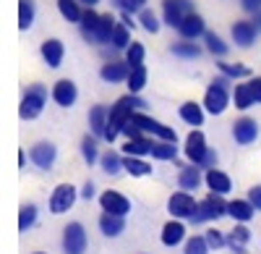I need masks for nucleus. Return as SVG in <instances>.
Here are the masks:
<instances>
[{
    "mask_svg": "<svg viewBox=\"0 0 261 254\" xmlns=\"http://www.w3.org/2000/svg\"><path fill=\"white\" fill-rule=\"evenodd\" d=\"M248 199H251V204H253L256 210H261V183L248 189Z\"/></svg>",
    "mask_w": 261,
    "mask_h": 254,
    "instance_id": "09e8293b",
    "label": "nucleus"
},
{
    "mask_svg": "<svg viewBox=\"0 0 261 254\" xmlns=\"http://www.w3.org/2000/svg\"><path fill=\"white\" fill-rule=\"evenodd\" d=\"M201 183H204V171L199 165H193V163H188V165H183L180 168V173H178V189H183V192H196V189H201Z\"/></svg>",
    "mask_w": 261,
    "mask_h": 254,
    "instance_id": "f3484780",
    "label": "nucleus"
},
{
    "mask_svg": "<svg viewBox=\"0 0 261 254\" xmlns=\"http://www.w3.org/2000/svg\"><path fill=\"white\" fill-rule=\"evenodd\" d=\"M241 8L246 13H256V11H261V0H241Z\"/></svg>",
    "mask_w": 261,
    "mask_h": 254,
    "instance_id": "3c124183",
    "label": "nucleus"
},
{
    "mask_svg": "<svg viewBox=\"0 0 261 254\" xmlns=\"http://www.w3.org/2000/svg\"><path fill=\"white\" fill-rule=\"evenodd\" d=\"M128 74H130V66H128V60H107L105 66L99 68V79L105 84H123L128 81Z\"/></svg>",
    "mask_w": 261,
    "mask_h": 254,
    "instance_id": "ddd939ff",
    "label": "nucleus"
},
{
    "mask_svg": "<svg viewBox=\"0 0 261 254\" xmlns=\"http://www.w3.org/2000/svg\"><path fill=\"white\" fill-rule=\"evenodd\" d=\"M99 18H102V13H97L94 8H89V6L84 8V16H81V21H79V29H81V37L89 42V45H97V27H99Z\"/></svg>",
    "mask_w": 261,
    "mask_h": 254,
    "instance_id": "aec40b11",
    "label": "nucleus"
},
{
    "mask_svg": "<svg viewBox=\"0 0 261 254\" xmlns=\"http://www.w3.org/2000/svg\"><path fill=\"white\" fill-rule=\"evenodd\" d=\"M81 6H84L81 0H58V11H60V16L68 21V24H79L81 21V16H84Z\"/></svg>",
    "mask_w": 261,
    "mask_h": 254,
    "instance_id": "7c9ffc66",
    "label": "nucleus"
},
{
    "mask_svg": "<svg viewBox=\"0 0 261 254\" xmlns=\"http://www.w3.org/2000/svg\"><path fill=\"white\" fill-rule=\"evenodd\" d=\"M232 139L241 144V147L253 144V142L258 139V123H256L253 118H248V116L238 118V121L232 123Z\"/></svg>",
    "mask_w": 261,
    "mask_h": 254,
    "instance_id": "f8f14e48",
    "label": "nucleus"
},
{
    "mask_svg": "<svg viewBox=\"0 0 261 254\" xmlns=\"http://www.w3.org/2000/svg\"><path fill=\"white\" fill-rule=\"evenodd\" d=\"M146 58V48L141 45V42H130L128 50H125V60H128V66H141Z\"/></svg>",
    "mask_w": 261,
    "mask_h": 254,
    "instance_id": "c03bdc74",
    "label": "nucleus"
},
{
    "mask_svg": "<svg viewBox=\"0 0 261 254\" xmlns=\"http://www.w3.org/2000/svg\"><path fill=\"white\" fill-rule=\"evenodd\" d=\"M209 251H212V246H209L206 236H191L183 244V254H209Z\"/></svg>",
    "mask_w": 261,
    "mask_h": 254,
    "instance_id": "37998d69",
    "label": "nucleus"
},
{
    "mask_svg": "<svg viewBox=\"0 0 261 254\" xmlns=\"http://www.w3.org/2000/svg\"><path fill=\"white\" fill-rule=\"evenodd\" d=\"M217 68H220V74L230 76L232 81H235V79H248V76H251V68H248V66H243V63H225L222 58H220V63H217Z\"/></svg>",
    "mask_w": 261,
    "mask_h": 254,
    "instance_id": "58836bf2",
    "label": "nucleus"
},
{
    "mask_svg": "<svg viewBox=\"0 0 261 254\" xmlns=\"http://www.w3.org/2000/svg\"><path fill=\"white\" fill-rule=\"evenodd\" d=\"M50 97L55 100V105H60V108H73L76 100H79V87L71 79H60V81L53 84Z\"/></svg>",
    "mask_w": 261,
    "mask_h": 254,
    "instance_id": "9b49d317",
    "label": "nucleus"
},
{
    "mask_svg": "<svg viewBox=\"0 0 261 254\" xmlns=\"http://www.w3.org/2000/svg\"><path fill=\"white\" fill-rule=\"evenodd\" d=\"M204 113H206V108H204V105H199V102H193V100L183 102L180 108H178L180 121H186L188 126H204Z\"/></svg>",
    "mask_w": 261,
    "mask_h": 254,
    "instance_id": "bb28decb",
    "label": "nucleus"
},
{
    "mask_svg": "<svg viewBox=\"0 0 261 254\" xmlns=\"http://www.w3.org/2000/svg\"><path fill=\"white\" fill-rule=\"evenodd\" d=\"M146 79H149V74H146V66L141 63V66H130V74H128V92L130 95H139L144 87H146Z\"/></svg>",
    "mask_w": 261,
    "mask_h": 254,
    "instance_id": "c9c22d12",
    "label": "nucleus"
},
{
    "mask_svg": "<svg viewBox=\"0 0 261 254\" xmlns=\"http://www.w3.org/2000/svg\"><path fill=\"white\" fill-rule=\"evenodd\" d=\"M89 246V236L81 223H68L63 228V251L65 254H84Z\"/></svg>",
    "mask_w": 261,
    "mask_h": 254,
    "instance_id": "0eeeda50",
    "label": "nucleus"
},
{
    "mask_svg": "<svg viewBox=\"0 0 261 254\" xmlns=\"http://www.w3.org/2000/svg\"><path fill=\"white\" fill-rule=\"evenodd\" d=\"M230 34H232V42L238 48L248 50V48H253V42L258 37V29L253 27V21H235V24L230 27Z\"/></svg>",
    "mask_w": 261,
    "mask_h": 254,
    "instance_id": "2eb2a0df",
    "label": "nucleus"
},
{
    "mask_svg": "<svg viewBox=\"0 0 261 254\" xmlns=\"http://www.w3.org/2000/svg\"><path fill=\"white\" fill-rule=\"evenodd\" d=\"M175 32L180 34V39H199V37L206 34V21L193 11V13H188V16L180 21V27H178Z\"/></svg>",
    "mask_w": 261,
    "mask_h": 254,
    "instance_id": "a211bd4d",
    "label": "nucleus"
},
{
    "mask_svg": "<svg viewBox=\"0 0 261 254\" xmlns=\"http://www.w3.org/2000/svg\"><path fill=\"white\" fill-rule=\"evenodd\" d=\"M115 16L113 13H102L99 18V27H97V45L105 48V45H110V39H113V32H115Z\"/></svg>",
    "mask_w": 261,
    "mask_h": 254,
    "instance_id": "2f4dec72",
    "label": "nucleus"
},
{
    "mask_svg": "<svg viewBox=\"0 0 261 254\" xmlns=\"http://www.w3.org/2000/svg\"><path fill=\"white\" fill-rule=\"evenodd\" d=\"M227 204H230V202H225V197H222V194L209 192V197H204V199L199 202V210H196V215H193L188 223L201 225V223L220 220V218H225V215H227Z\"/></svg>",
    "mask_w": 261,
    "mask_h": 254,
    "instance_id": "7ed1b4c3",
    "label": "nucleus"
},
{
    "mask_svg": "<svg viewBox=\"0 0 261 254\" xmlns=\"http://www.w3.org/2000/svg\"><path fill=\"white\" fill-rule=\"evenodd\" d=\"M160 239H162V244H165L167 249L186 244V225H183V220H178V218H175V220L165 223V225H162V234H160Z\"/></svg>",
    "mask_w": 261,
    "mask_h": 254,
    "instance_id": "412c9836",
    "label": "nucleus"
},
{
    "mask_svg": "<svg viewBox=\"0 0 261 254\" xmlns=\"http://www.w3.org/2000/svg\"><path fill=\"white\" fill-rule=\"evenodd\" d=\"M34 254H45V251H34Z\"/></svg>",
    "mask_w": 261,
    "mask_h": 254,
    "instance_id": "13d9d810",
    "label": "nucleus"
},
{
    "mask_svg": "<svg viewBox=\"0 0 261 254\" xmlns=\"http://www.w3.org/2000/svg\"><path fill=\"white\" fill-rule=\"evenodd\" d=\"M136 110H146V100H141L139 95H125L120 100H115V105L110 108V121L105 129V142H115L123 134V126L134 118Z\"/></svg>",
    "mask_w": 261,
    "mask_h": 254,
    "instance_id": "f257e3e1",
    "label": "nucleus"
},
{
    "mask_svg": "<svg viewBox=\"0 0 261 254\" xmlns=\"http://www.w3.org/2000/svg\"><path fill=\"white\" fill-rule=\"evenodd\" d=\"M232 102L238 110H248L256 105V97H253V89H251V81L248 84H235L232 87Z\"/></svg>",
    "mask_w": 261,
    "mask_h": 254,
    "instance_id": "c756f323",
    "label": "nucleus"
},
{
    "mask_svg": "<svg viewBox=\"0 0 261 254\" xmlns=\"http://www.w3.org/2000/svg\"><path fill=\"white\" fill-rule=\"evenodd\" d=\"M256 213H258V210L251 204L248 197H246V199H232V202L227 204V215H230L235 223H248V220H253Z\"/></svg>",
    "mask_w": 261,
    "mask_h": 254,
    "instance_id": "4be33fe9",
    "label": "nucleus"
},
{
    "mask_svg": "<svg viewBox=\"0 0 261 254\" xmlns=\"http://www.w3.org/2000/svg\"><path fill=\"white\" fill-rule=\"evenodd\" d=\"M230 102H232V92L212 79V84H209L206 92H204V102H201L204 108H206V113L209 116H222L230 108Z\"/></svg>",
    "mask_w": 261,
    "mask_h": 254,
    "instance_id": "20e7f679",
    "label": "nucleus"
},
{
    "mask_svg": "<svg viewBox=\"0 0 261 254\" xmlns=\"http://www.w3.org/2000/svg\"><path fill=\"white\" fill-rule=\"evenodd\" d=\"M199 168H201V171H209V168H217V152H214V150H209V155L204 157V163H201Z\"/></svg>",
    "mask_w": 261,
    "mask_h": 254,
    "instance_id": "603ef678",
    "label": "nucleus"
},
{
    "mask_svg": "<svg viewBox=\"0 0 261 254\" xmlns=\"http://www.w3.org/2000/svg\"><path fill=\"white\" fill-rule=\"evenodd\" d=\"M47 105V87L45 84H29L24 97H21V105H18V116L21 121H34L42 116Z\"/></svg>",
    "mask_w": 261,
    "mask_h": 254,
    "instance_id": "f03ea898",
    "label": "nucleus"
},
{
    "mask_svg": "<svg viewBox=\"0 0 261 254\" xmlns=\"http://www.w3.org/2000/svg\"><path fill=\"white\" fill-rule=\"evenodd\" d=\"M151 157L160 160V163H170L178 157V142H162L157 139L154 142V150H151Z\"/></svg>",
    "mask_w": 261,
    "mask_h": 254,
    "instance_id": "e433bc0d",
    "label": "nucleus"
},
{
    "mask_svg": "<svg viewBox=\"0 0 261 254\" xmlns=\"http://www.w3.org/2000/svg\"><path fill=\"white\" fill-rule=\"evenodd\" d=\"M107 121H110V108H105V105H94V108L89 110V131L97 139H105Z\"/></svg>",
    "mask_w": 261,
    "mask_h": 254,
    "instance_id": "393cba45",
    "label": "nucleus"
},
{
    "mask_svg": "<svg viewBox=\"0 0 261 254\" xmlns=\"http://www.w3.org/2000/svg\"><path fill=\"white\" fill-rule=\"evenodd\" d=\"M128 45H130V29L120 21V24H115V32H113V39H110V48H115L118 53H125Z\"/></svg>",
    "mask_w": 261,
    "mask_h": 254,
    "instance_id": "a19ab883",
    "label": "nucleus"
},
{
    "mask_svg": "<svg viewBox=\"0 0 261 254\" xmlns=\"http://www.w3.org/2000/svg\"><path fill=\"white\" fill-rule=\"evenodd\" d=\"M39 53H42V60H45L50 68H60V66H63V58H65V45H63L60 39L53 37V39L42 42Z\"/></svg>",
    "mask_w": 261,
    "mask_h": 254,
    "instance_id": "6ab92c4d",
    "label": "nucleus"
},
{
    "mask_svg": "<svg viewBox=\"0 0 261 254\" xmlns=\"http://www.w3.org/2000/svg\"><path fill=\"white\" fill-rule=\"evenodd\" d=\"M204 39V48H206V53H212L217 60H220V58H225L227 53H230V48H227V42L220 37V34H214V32H209L206 29V34L201 37Z\"/></svg>",
    "mask_w": 261,
    "mask_h": 254,
    "instance_id": "72a5a7b5",
    "label": "nucleus"
},
{
    "mask_svg": "<svg viewBox=\"0 0 261 254\" xmlns=\"http://www.w3.org/2000/svg\"><path fill=\"white\" fill-rule=\"evenodd\" d=\"M123 16H120V21L128 27V29H136V21H134V13H125V11H120Z\"/></svg>",
    "mask_w": 261,
    "mask_h": 254,
    "instance_id": "5fc2aeb1",
    "label": "nucleus"
},
{
    "mask_svg": "<svg viewBox=\"0 0 261 254\" xmlns=\"http://www.w3.org/2000/svg\"><path fill=\"white\" fill-rule=\"evenodd\" d=\"M196 210H199V202L193 199L191 192H183V189L167 199V213L178 220H191L196 215Z\"/></svg>",
    "mask_w": 261,
    "mask_h": 254,
    "instance_id": "423d86ee",
    "label": "nucleus"
},
{
    "mask_svg": "<svg viewBox=\"0 0 261 254\" xmlns=\"http://www.w3.org/2000/svg\"><path fill=\"white\" fill-rule=\"evenodd\" d=\"M251 21H253V27H256V29H258V34H261V11L251 13Z\"/></svg>",
    "mask_w": 261,
    "mask_h": 254,
    "instance_id": "6e6d98bb",
    "label": "nucleus"
},
{
    "mask_svg": "<svg viewBox=\"0 0 261 254\" xmlns=\"http://www.w3.org/2000/svg\"><path fill=\"white\" fill-rule=\"evenodd\" d=\"M251 89H253V97H256V102L261 105V76L251 79Z\"/></svg>",
    "mask_w": 261,
    "mask_h": 254,
    "instance_id": "864d4df0",
    "label": "nucleus"
},
{
    "mask_svg": "<svg viewBox=\"0 0 261 254\" xmlns=\"http://www.w3.org/2000/svg\"><path fill=\"white\" fill-rule=\"evenodd\" d=\"M206 48H201L196 39H180V42H172L170 45V53L175 55V58H183V60H196V58H201Z\"/></svg>",
    "mask_w": 261,
    "mask_h": 254,
    "instance_id": "b1692460",
    "label": "nucleus"
},
{
    "mask_svg": "<svg viewBox=\"0 0 261 254\" xmlns=\"http://www.w3.org/2000/svg\"><path fill=\"white\" fill-rule=\"evenodd\" d=\"M123 136H125V139H139V136H144V131H141V126L130 118V121L123 126Z\"/></svg>",
    "mask_w": 261,
    "mask_h": 254,
    "instance_id": "de8ad7c7",
    "label": "nucleus"
},
{
    "mask_svg": "<svg viewBox=\"0 0 261 254\" xmlns=\"http://www.w3.org/2000/svg\"><path fill=\"white\" fill-rule=\"evenodd\" d=\"M209 150H212V147L206 144V136H204L199 129H193V131L186 136L183 155H186V160H188V163H193V165H201V163H204V157L209 155Z\"/></svg>",
    "mask_w": 261,
    "mask_h": 254,
    "instance_id": "6e6552de",
    "label": "nucleus"
},
{
    "mask_svg": "<svg viewBox=\"0 0 261 254\" xmlns=\"http://www.w3.org/2000/svg\"><path fill=\"white\" fill-rule=\"evenodd\" d=\"M123 168H125V173L128 176H134V178H144V176H151V168L144 157H136V155H125L123 157Z\"/></svg>",
    "mask_w": 261,
    "mask_h": 254,
    "instance_id": "c85d7f7f",
    "label": "nucleus"
},
{
    "mask_svg": "<svg viewBox=\"0 0 261 254\" xmlns=\"http://www.w3.org/2000/svg\"><path fill=\"white\" fill-rule=\"evenodd\" d=\"M123 157H125V155H120V152H115V150H107V152L99 157V168H102L107 176H118L120 171H125V168H123Z\"/></svg>",
    "mask_w": 261,
    "mask_h": 254,
    "instance_id": "f704fd0d",
    "label": "nucleus"
},
{
    "mask_svg": "<svg viewBox=\"0 0 261 254\" xmlns=\"http://www.w3.org/2000/svg\"><path fill=\"white\" fill-rule=\"evenodd\" d=\"M97 144H99V139H97L94 134H92V136H84V139H81V157H84V163L89 165V168H92L94 163H99V157H102V155H99V147H97Z\"/></svg>",
    "mask_w": 261,
    "mask_h": 254,
    "instance_id": "4c0bfd02",
    "label": "nucleus"
},
{
    "mask_svg": "<svg viewBox=\"0 0 261 254\" xmlns=\"http://www.w3.org/2000/svg\"><path fill=\"white\" fill-rule=\"evenodd\" d=\"M37 215H39V210L34 204H21V210H18V230L21 234H27L29 228H34Z\"/></svg>",
    "mask_w": 261,
    "mask_h": 254,
    "instance_id": "ea45409f",
    "label": "nucleus"
},
{
    "mask_svg": "<svg viewBox=\"0 0 261 254\" xmlns=\"http://www.w3.org/2000/svg\"><path fill=\"white\" fill-rule=\"evenodd\" d=\"M79 197H81V199H86V202L94 199V197H97V189H94V183H92V181H86V183H84V189L79 192Z\"/></svg>",
    "mask_w": 261,
    "mask_h": 254,
    "instance_id": "8fccbe9b",
    "label": "nucleus"
},
{
    "mask_svg": "<svg viewBox=\"0 0 261 254\" xmlns=\"http://www.w3.org/2000/svg\"><path fill=\"white\" fill-rule=\"evenodd\" d=\"M115 8L125 11V13H141L146 8V0H113Z\"/></svg>",
    "mask_w": 261,
    "mask_h": 254,
    "instance_id": "a18cd8bd",
    "label": "nucleus"
},
{
    "mask_svg": "<svg viewBox=\"0 0 261 254\" xmlns=\"http://www.w3.org/2000/svg\"><path fill=\"white\" fill-rule=\"evenodd\" d=\"M204 186L209 189V192L214 194H230L232 192V181L225 171H220V168H209V171H204Z\"/></svg>",
    "mask_w": 261,
    "mask_h": 254,
    "instance_id": "dca6fc26",
    "label": "nucleus"
},
{
    "mask_svg": "<svg viewBox=\"0 0 261 254\" xmlns=\"http://www.w3.org/2000/svg\"><path fill=\"white\" fill-rule=\"evenodd\" d=\"M251 241V230L243 225V223H238L230 234H227V249L232 254H246V244Z\"/></svg>",
    "mask_w": 261,
    "mask_h": 254,
    "instance_id": "a878e982",
    "label": "nucleus"
},
{
    "mask_svg": "<svg viewBox=\"0 0 261 254\" xmlns=\"http://www.w3.org/2000/svg\"><path fill=\"white\" fill-rule=\"evenodd\" d=\"M204 236H206V241H209V246H212V249H222V246H227V236H222V230L209 228Z\"/></svg>",
    "mask_w": 261,
    "mask_h": 254,
    "instance_id": "49530a36",
    "label": "nucleus"
},
{
    "mask_svg": "<svg viewBox=\"0 0 261 254\" xmlns=\"http://www.w3.org/2000/svg\"><path fill=\"white\" fill-rule=\"evenodd\" d=\"M34 18H37V6L34 0H18V29L27 32L34 27Z\"/></svg>",
    "mask_w": 261,
    "mask_h": 254,
    "instance_id": "473e14b6",
    "label": "nucleus"
},
{
    "mask_svg": "<svg viewBox=\"0 0 261 254\" xmlns=\"http://www.w3.org/2000/svg\"><path fill=\"white\" fill-rule=\"evenodd\" d=\"M193 11H196L193 0H162V24H167L170 29H178L180 21Z\"/></svg>",
    "mask_w": 261,
    "mask_h": 254,
    "instance_id": "39448f33",
    "label": "nucleus"
},
{
    "mask_svg": "<svg viewBox=\"0 0 261 254\" xmlns=\"http://www.w3.org/2000/svg\"><path fill=\"white\" fill-rule=\"evenodd\" d=\"M139 27H141L144 32H149V34H157V32L162 29V21L157 18V13H154V11L144 8V11L139 13Z\"/></svg>",
    "mask_w": 261,
    "mask_h": 254,
    "instance_id": "79ce46f5",
    "label": "nucleus"
},
{
    "mask_svg": "<svg viewBox=\"0 0 261 254\" xmlns=\"http://www.w3.org/2000/svg\"><path fill=\"white\" fill-rule=\"evenodd\" d=\"M99 207L105 213H113V215H128L130 213V202L120 192H115V189H107V192L99 194Z\"/></svg>",
    "mask_w": 261,
    "mask_h": 254,
    "instance_id": "4468645a",
    "label": "nucleus"
},
{
    "mask_svg": "<svg viewBox=\"0 0 261 254\" xmlns=\"http://www.w3.org/2000/svg\"><path fill=\"white\" fill-rule=\"evenodd\" d=\"M29 160L39 168V171H50L58 160V147L53 142H37L29 150Z\"/></svg>",
    "mask_w": 261,
    "mask_h": 254,
    "instance_id": "9d476101",
    "label": "nucleus"
},
{
    "mask_svg": "<svg viewBox=\"0 0 261 254\" xmlns=\"http://www.w3.org/2000/svg\"><path fill=\"white\" fill-rule=\"evenodd\" d=\"M76 199H79V192H76L71 183L55 186V192H53V197H50V213H53V215L68 213V210L76 204Z\"/></svg>",
    "mask_w": 261,
    "mask_h": 254,
    "instance_id": "1a4fd4ad",
    "label": "nucleus"
},
{
    "mask_svg": "<svg viewBox=\"0 0 261 254\" xmlns=\"http://www.w3.org/2000/svg\"><path fill=\"white\" fill-rule=\"evenodd\" d=\"M151 150H154V142H151L149 134H144L139 139H125V144H123V155L146 157V155H151Z\"/></svg>",
    "mask_w": 261,
    "mask_h": 254,
    "instance_id": "cd10ccee",
    "label": "nucleus"
},
{
    "mask_svg": "<svg viewBox=\"0 0 261 254\" xmlns=\"http://www.w3.org/2000/svg\"><path fill=\"white\" fill-rule=\"evenodd\" d=\"M81 3H84V6H89V8H94V6L99 3V0H81Z\"/></svg>",
    "mask_w": 261,
    "mask_h": 254,
    "instance_id": "4d7b16f0",
    "label": "nucleus"
},
{
    "mask_svg": "<svg viewBox=\"0 0 261 254\" xmlns=\"http://www.w3.org/2000/svg\"><path fill=\"white\" fill-rule=\"evenodd\" d=\"M99 230L102 236L107 239H115L125 230V215H113V213H102L99 215Z\"/></svg>",
    "mask_w": 261,
    "mask_h": 254,
    "instance_id": "5701e85b",
    "label": "nucleus"
}]
</instances>
